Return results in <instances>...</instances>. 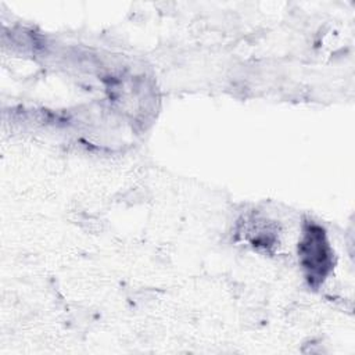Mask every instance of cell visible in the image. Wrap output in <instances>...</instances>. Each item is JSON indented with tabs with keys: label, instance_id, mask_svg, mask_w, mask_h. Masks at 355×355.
I'll return each instance as SVG.
<instances>
[{
	"label": "cell",
	"instance_id": "1",
	"mask_svg": "<svg viewBox=\"0 0 355 355\" xmlns=\"http://www.w3.org/2000/svg\"><path fill=\"white\" fill-rule=\"evenodd\" d=\"M308 243H304V258L306 261V268L312 269L313 272H318L320 276L323 275V268L327 265L329 255L326 244L322 241V233L311 232Z\"/></svg>",
	"mask_w": 355,
	"mask_h": 355
}]
</instances>
